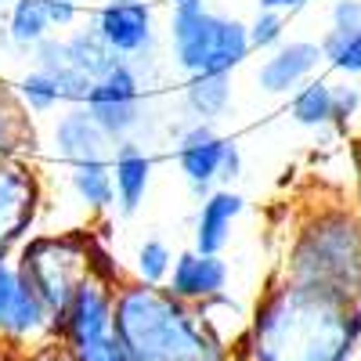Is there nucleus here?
<instances>
[{"label": "nucleus", "instance_id": "obj_1", "mask_svg": "<svg viewBox=\"0 0 361 361\" xmlns=\"http://www.w3.org/2000/svg\"><path fill=\"white\" fill-rule=\"evenodd\" d=\"M361 343V300L282 275L250 325L253 361H350Z\"/></svg>", "mask_w": 361, "mask_h": 361}, {"label": "nucleus", "instance_id": "obj_2", "mask_svg": "<svg viewBox=\"0 0 361 361\" xmlns=\"http://www.w3.org/2000/svg\"><path fill=\"white\" fill-rule=\"evenodd\" d=\"M116 329L130 361H224V347L199 307L166 286L123 282L116 289Z\"/></svg>", "mask_w": 361, "mask_h": 361}, {"label": "nucleus", "instance_id": "obj_3", "mask_svg": "<svg viewBox=\"0 0 361 361\" xmlns=\"http://www.w3.org/2000/svg\"><path fill=\"white\" fill-rule=\"evenodd\" d=\"M286 275L361 300V209L318 206L293 235Z\"/></svg>", "mask_w": 361, "mask_h": 361}, {"label": "nucleus", "instance_id": "obj_4", "mask_svg": "<svg viewBox=\"0 0 361 361\" xmlns=\"http://www.w3.org/2000/svg\"><path fill=\"white\" fill-rule=\"evenodd\" d=\"M18 271L40 296L47 314L58 322L69 307L73 293L83 286L87 275H94V238L62 231V235H33L18 246Z\"/></svg>", "mask_w": 361, "mask_h": 361}, {"label": "nucleus", "instance_id": "obj_5", "mask_svg": "<svg viewBox=\"0 0 361 361\" xmlns=\"http://www.w3.org/2000/svg\"><path fill=\"white\" fill-rule=\"evenodd\" d=\"M250 25L209 8H185L170 15V58L185 76L235 73L250 58Z\"/></svg>", "mask_w": 361, "mask_h": 361}, {"label": "nucleus", "instance_id": "obj_6", "mask_svg": "<svg viewBox=\"0 0 361 361\" xmlns=\"http://www.w3.org/2000/svg\"><path fill=\"white\" fill-rule=\"evenodd\" d=\"M116 289L102 275H87L54 322V336L69 347L73 361H130L116 329Z\"/></svg>", "mask_w": 361, "mask_h": 361}, {"label": "nucleus", "instance_id": "obj_7", "mask_svg": "<svg viewBox=\"0 0 361 361\" xmlns=\"http://www.w3.org/2000/svg\"><path fill=\"white\" fill-rule=\"evenodd\" d=\"M87 109L94 112V119L109 130V137L119 141H137V134L148 123V102H145V76L130 66L119 62L112 73L94 80L90 87Z\"/></svg>", "mask_w": 361, "mask_h": 361}, {"label": "nucleus", "instance_id": "obj_8", "mask_svg": "<svg viewBox=\"0 0 361 361\" xmlns=\"http://www.w3.org/2000/svg\"><path fill=\"white\" fill-rule=\"evenodd\" d=\"M51 336H54V318L22 279L18 260H11V253L0 257V343L29 350Z\"/></svg>", "mask_w": 361, "mask_h": 361}, {"label": "nucleus", "instance_id": "obj_9", "mask_svg": "<svg viewBox=\"0 0 361 361\" xmlns=\"http://www.w3.org/2000/svg\"><path fill=\"white\" fill-rule=\"evenodd\" d=\"M44 185L33 163L22 156H0V257L18 250L37 224Z\"/></svg>", "mask_w": 361, "mask_h": 361}, {"label": "nucleus", "instance_id": "obj_10", "mask_svg": "<svg viewBox=\"0 0 361 361\" xmlns=\"http://www.w3.org/2000/svg\"><path fill=\"white\" fill-rule=\"evenodd\" d=\"M90 22L141 76L156 62V11L148 0H105Z\"/></svg>", "mask_w": 361, "mask_h": 361}, {"label": "nucleus", "instance_id": "obj_11", "mask_svg": "<svg viewBox=\"0 0 361 361\" xmlns=\"http://www.w3.org/2000/svg\"><path fill=\"white\" fill-rule=\"evenodd\" d=\"M177 166L185 173L188 188L202 199L214 192V185H221V170H224V156L231 137H221L206 119H192V123L177 127Z\"/></svg>", "mask_w": 361, "mask_h": 361}, {"label": "nucleus", "instance_id": "obj_12", "mask_svg": "<svg viewBox=\"0 0 361 361\" xmlns=\"http://www.w3.org/2000/svg\"><path fill=\"white\" fill-rule=\"evenodd\" d=\"M166 289L185 300L192 307H202L209 300L224 296L228 289V264L221 253H202V250H185L173 257V267H170V279H166Z\"/></svg>", "mask_w": 361, "mask_h": 361}, {"label": "nucleus", "instance_id": "obj_13", "mask_svg": "<svg viewBox=\"0 0 361 361\" xmlns=\"http://www.w3.org/2000/svg\"><path fill=\"white\" fill-rule=\"evenodd\" d=\"M54 152L62 156L69 166L73 163H94V159H112L116 152V141L109 137V130L94 119L87 105H69L66 116L54 119Z\"/></svg>", "mask_w": 361, "mask_h": 361}, {"label": "nucleus", "instance_id": "obj_14", "mask_svg": "<svg viewBox=\"0 0 361 361\" xmlns=\"http://www.w3.org/2000/svg\"><path fill=\"white\" fill-rule=\"evenodd\" d=\"M322 62H325L322 44H314V40H289L286 44L282 40L257 69V83L264 94H293L296 87H304L318 73Z\"/></svg>", "mask_w": 361, "mask_h": 361}, {"label": "nucleus", "instance_id": "obj_15", "mask_svg": "<svg viewBox=\"0 0 361 361\" xmlns=\"http://www.w3.org/2000/svg\"><path fill=\"white\" fill-rule=\"evenodd\" d=\"M112 185H116V209L119 217L137 214V206L152 185V156L137 141H119L112 152Z\"/></svg>", "mask_w": 361, "mask_h": 361}, {"label": "nucleus", "instance_id": "obj_16", "mask_svg": "<svg viewBox=\"0 0 361 361\" xmlns=\"http://www.w3.org/2000/svg\"><path fill=\"white\" fill-rule=\"evenodd\" d=\"M246 199L231 188H214L202 195L199 217H195V250L202 253H221L231 238V224L243 217Z\"/></svg>", "mask_w": 361, "mask_h": 361}, {"label": "nucleus", "instance_id": "obj_17", "mask_svg": "<svg viewBox=\"0 0 361 361\" xmlns=\"http://www.w3.org/2000/svg\"><path fill=\"white\" fill-rule=\"evenodd\" d=\"M66 47H69V58L80 73H87L90 80H102L105 73H112L119 62H127L119 51H112V44L98 33L94 22H87L83 29L66 37Z\"/></svg>", "mask_w": 361, "mask_h": 361}, {"label": "nucleus", "instance_id": "obj_18", "mask_svg": "<svg viewBox=\"0 0 361 361\" xmlns=\"http://www.w3.org/2000/svg\"><path fill=\"white\" fill-rule=\"evenodd\" d=\"M69 188H73V195L90 209V214H105V209H112V206H116L112 159L73 163V166H69Z\"/></svg>", "mask_w": 361, "mask_h": 361}, {"label": "nucleus", "instance_id": "obj_19", "mask_svg": "<svg viewBox=\"0 0 361 361\" xmlns=\"http://www.w3.org/2000/svg\"><path fill=\"white\" fill-rule=\"evenodd\" d=\"M231 105V73H199L185 83V109L192 119L214 123Z\"/></svg>", "mask_w": 361, "mask_h": 361}, {"label": "nucleus", "instance_id": "obj_20", "mask_svg": "<svg viewBox=\"0 0 361 361\" xmlns=\"http://www.w3.org/2000/svg\"><path fill=\"white\" fill-rule=\"evenodd\" d=\"M37 145V130L29 123V109L18 90L0 80V156H22Z\"/></svg>", "mask_w": 361, "mask_h": 361}, {"label": "nucleus", "instance_id": "obj_21", "mask_svg": "<svg viewBox=\"0 0 361 361\" xmlns=\"http://www.w3.org/2000/svg\"><path fill=\"white\" fill-rule=\"evenodd\" d=\"M4 29H8L15 51H33L40 40H47L54 33V22L47 15V0H11Z\"/></svg>", "mask_w": 361, "mask_h": 361}, {"label": "nucleus", "instance_id": "obj_22", "mask_svg": "<svg viewBox=\"0 0 361 361\" xmlns=\"http://www.w3.org/2000/svg\"><path fill=\"white\" fill-rule=\"evenodd\" d=\"M289 116L300 127H311V130L333 127V83L322 76H311L304 87H296L293 102H289Z\"/></svg>", "mask_w": 361, "mask_h": 361}, {"label": "nucleus", "instance_id": "obj_23", "mask_svg": "<svg viewBox=\"0 0 361 361\" xmlns=\"http://www.w3.org/2000/svg\"><path fill=\"white\" fill-rule=\"evenodd\" d=\"M322 54L333 69H340L347 76H361V25L357 29L329 25V33L322 37Z\"/></svg>", "mask_w": 361, "mask_h": 361}, {"label": "nucleus", "instance_id": "obj_24", "mask_svg": "<svg viewBox=\"0 0 361 361\" xmlns=\"http://www.w3.org/2000/svg\"><path fill=\"white\" fill-rule=\"evenodd\" d=\"M18 98L25 102L29 112H51L54 105H62V94H58V83L44 73V69H33V73H25L18 83Z\"/></svg>", "mask_w": 361, "mask_h": 361}, {"label": "nucleus", "instance_id": "obj_25", "mask_svg": "<svg viewBox=\"0 0 361 361\" xmlns=\"http://www.w3.org/2000/svg\"><path fill=\"white\" fill-rule=\"evenodd\" d=\"M170 267H173V253H170L166 243H159V238H148V243L137 246V279H141V282L166 286Z\"/></svg>", "mask_w": 361, "mask_h": 361}, {"label": "nucleus", "instance_id": "obj_26", "mask_svg": "<svg viewBox=\"0 0 361 361\" xmlns=\"http://www.w3.org/2000/svg\"><path fill=\"white\" fill-rule=\"evenodd\" d=\"M286 37V15L282 11H271V8H260L257 18L250 22V44L253 51H275Z\"/></svg>", "mask_w": 361, "mask_h": 361}, {"label": "nucleus", "instance_id": "obj_27", "mask_svg": "<svg viewBox=\"0 0 361 361\" xmlns=\"http://www.w3.org/2000/svg\"><path fill=\"white\" fill-rule=\"evenodd\" d=\"M357 112H361V90L350 83H333V127L343 134Z\"/></svg>", "mask_w": 361, "mask_h": 361}, {"label": "nucleus", "instance_id": "obj_28", "mask_svg": "<svg viewBox=\"0 0 361 361\" xmlns=\"http://www.w3.org/2000/svg\"><path fill=\"white\" fill-rule=\"evenodd\" d=\"M22 361H73V354H69V347L58 336H51V340H44L37 347L22 350Z\"/></svg>", "mask_w": 361, "mask_h": 361}, {"label": "nucleus", "instance_id": "obj_29", "mask_svg": "<svg viewBox=\"0 0 361 361\" xmlns=\"http://www.w3.org/2000/svg\"><path fill=\"white\" fill-rule=\"evenodd\" d=\"M329 25L336 29H357L361 25V0H336L329 11Z\"/></svg>", "mask_w": 361, "mask_h": 361}, {"label": "nucleus", "instance_id": "obj_30", "mask_svg": "<svg viewBox=\"0 0 361 361\" xmlns=\"http://www.w3.org/2000/svg\"><path fill=\"white\" fill-rule=\"evenodd\" d=\"M260 8H271V11H282V15H289V11H300L307 4V0H257Z\"/></svg>", "mask_w": 361, "mask_h": 361}, {"label": "nucleus", "instance_id": "obj_31", "mask_svg": "<svg viewBox=\"0 0 361 361\" xmlns=\"http://www.w3.org/2000/svg\"><path fill=\"white\" fill-rule=\"evenodd\" d=\"M354 170H357V209H361V141L354 145Z\"/></svg>", "mask_w": 361, "mask_h": 361}, {"label": "nucleus", "instance_id": "obj_32", "mask_svg": "<svg viewBox=\"0 0 361 361\" xmlns=\"http://www.w3.org/2000/svg\"><path fill=\"white\" fill-rule=\"evenodd\" d=\"M173 11H185V8H206V0H170Z\"/></svg>", "mask_w": 361, "mask_h": 361}, {"label": "nucleus", "instance_id": "obj_33", "mask_svg": "<svg viewBox=\"0 0 361 361\" xmlns=\"http://www.w3.org/2000/svg\"><path fill=\"white\" fill-rule=\"evenodd\" d=\"M0 361H22V350H15V347H4V343H0Z\"/></svg>", "mask_w": 361, "mask_h": 361}, {"label": "nucleus", "instance_id": "obj_34", "mask_svg": "<svg viewBox=\"0 0 361 361\" xmlns=\"http://www.w3.org/2000/svg\"><path fill=\"white\" fill-rule=\"evenodd\" d=\"M8 4H11V0H0V8H8Z\"/></svg>", "mask_w": 361, "mask_h": 361}, {"label": "nucleus", "instance_id": "obj_35", "mask_svg": "<svg viewBox=\"0 0 361 361\" xmlns=\"http://www.w3.org/2000/svg\"><path fill=\"white\" fill-rule=\"evenodd\" d=\"M73 4H80V0H73Z\"/></svg>", "mask_w": 361, "mask_h": 361}]
</instances>
